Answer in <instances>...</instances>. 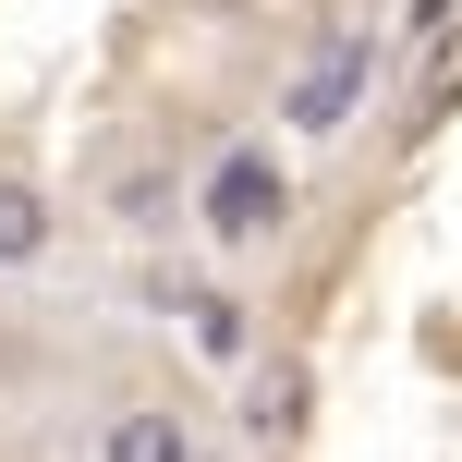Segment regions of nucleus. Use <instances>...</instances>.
<instances>
[{"label": "nucleus", "instance_id": "obj_1", "mask_svg": "<svg viewBox=\"0 0 462 462\" xmlns=\"http://www.w3.org/2000/svg\"><path fill=\"white\" fill-rule=\"evenodd\" d=\"M195 219H208V244H268L280 219H292V171L268 159V146H219V171H208V195H195Z\"/></svg>", "mask_w": 462, "mask_h": 462}, {"label": "nucleus", "instance_id": "obj_2", "mask_svg": "<svg viewBox=\"0 0 462 462\" xmlns=\"http://www.w3.org/2000/svg\"><path fill=\"white\" fill-rule=\"evenodd\" d=\"M365 73H377V37H365V24H328V37L304 49V73L280 86V134H328V122H353Z\"/></svg>", "mask_w": 462, "mask_h": 462}, {"label": "nucleus", "instance_id": "obj_3", "mask_svg": "<svg viewBox=\"0 0 462 462\" xmlns=\"http://www.w3.org/2000/svg\"><path fill=\"white\" fill-rule=\"evenodd\" d=\"M97 462H208L183 402H110L97 414Z\"/></svg>", "mask_w": 462, "mask_h": 462}, {"label": "nucleus", "instance_id": "obj_4", "mask_svg": "<svg viewBox=\"0 0 462 462\" xmlns=\"http://www.w3.org/2000/svg\"><path fill=\"white\" fill-rule=\"evenodd\" d=\"M304 414H317V377L292 365V353H244V426L268 450H292L304 439Z\"/></svg>", "mask_w": 462, "mask_h": 462}, {"label": "nucleus", "instance_id": "obj_5", "mask_svg": "<svg viewBox=\"0 0 462 462\" xmlns=\"http://www.w3.org/2000/svg\"><path fill=\"white\" fill-rule=\"evenodd\" d=\"M61 244V208H49L37 171H0V268H37V255Z\"/></svg>", "mask_w": 462, "mask_h": 462}, {"label": "nucleus", "instance_id": "obj_6", "mask_svg": "<svg viewBox=\"0 0 462 462\" xmlns=\"http://www.w3.org/2000/svg\"><path fill=\"white\" fill-rule=\"evenodd\" d=\"M159 292H171V317L195 328L208 365H244V304H231V292H183V280H159Z\"/></svg>", "mask_w": 462, "mask_h": 462}, {"label": "nucleus", "instance_id": "obj_7", "mask_svg": "<svg viewBox=\"0 0 462 462\" xmlns=\"http://www.w3.org/2000/svg\"><path fill=\"white\" fill-rule=\"evenodd\" d=\"M450 110H462V37L439 49V73H426V97H414V122H402V146H426V134H450Z\"/></svg>", "mask_w": 462, "mask_h": 462}, {"label": "nucleus", "instance_id": "obj_8", "mask_svg": "<svg viewBox=\"0 0 462 462\" xmlns=\"http://www.w3.org/2000/svg\"><path fill=\"white\" fill-rule=\"evenodd\" d=\"M110 208L134 219V231H159V219H171V171H122V183H110Z\"/></svg>", "mask_w": 462, "mask_h": 462}, {"label": "nucleus", "instance_id": "obj_9", "mask_svg": "<svg viewBox=\"0 0 462 462\" xmlns=\"http://www.w3.org/2000/svg\"><path fill=\"white\" fill-rule=\"evenodd\" d=\"M195 13H255V0H195Z\"/></svg>", "mask_w": 462, "mask_h": 462}]
</instances>
